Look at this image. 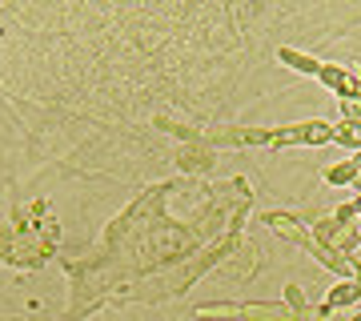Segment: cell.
I'll return each mask as SVG.
<instances>
[{
    "label": "cell",
    "instance_id": "obj_13",
    "mask_svg": "<svg viewBox=\"0 0 361 321\" xmlns=\"http://www.w3.org/2000/svg\"><path fill=\"white\" fill-rule=\"evenodd\" d=\"M349 321H361V313H353V317H349Z\"/></svg>",
    "mask_w": 361,
    "mask_h": 321
},
{
    "label": "cell",
    "instance_id": "obj_12",
    "mask_svg": "<svg viewBox=\"0 0 361 321\" xmlns=\"http://www.w3.org/2000/svg\"><path fill=\"white\" fill-rule=\"evenodd\" d=\"M353 189H357V193H361V173H357V181H353Z\"/></svg>",
    "mask_w": 361,
    "mask_h": 321
},
{
    "label": "cell",
    "instance_id": "obj_6",
    "mask_svg": "<svg viewBox=\"0 0 361 321\" xmlns=\"http://www.w3.org/2000/svg\"><path fill=\"white\" fill-rule=\"evenodd\" d=\"M334 141L361 153V121H341V125H334Z\"/></svg>",
    "mask_w": 361,
    "mask_h": 321
},
{
    "label": "cell",
    "instance_id": "obj_1",
    "mask_svg": "<svg viewBox=\"0 0 361 321\" xmlns=\"http://www.w3.org/2000/svg\"><path fill=\"white\" fill-rule=\"evenodd\" d=\"M313 241L325 245V249H334V253H353L361 241V233L357 225H345V221H337V217H325L313 225Z\"/></svg>",
    "mask_w": 361,
    "mask_h": 321
},
{
    "label": "cell",
    "instance_id": "obj_2",
    "mask_svg": "<svg viewBox=\"0 0 361 321\" xmlns=\"http://www.w3.org/2000/svg\"><path fill=\"white\" fill-rule=\"evenodd\" d=\"M334 141V125L329 121H305V125H289V128H273L269 145H325Z\"/></svg>",
    "mask_w": 361,
    "mask_h": 321
},
{
    "label": "cell",
    "instance_id": "obj_3",
    "mask_svg": "<svg viewBox=\"0 0 361 321\" xmlns=\"http://www.w3.org/2000/svg\"><path fill=\"white\" fill-rule=\"evenodd\" d=\"M357 301H361V281H357V277H349V281H337L334 289H329V297H325V309L334 313V309L357 305Z\"/></svg>",
    "mask_w": 361,
    "mask_h": 321
},
{
    "label": "cell",
    "instance_id": "obj_5",
    "mask_svg": "<svg viewBox=\"0 0 361 321\" xmlns=\"http://www.w3.org/2000/svg\"><path fill=\"white\" fill-rule=\"evenodd\" d=\"M289 68H297V73H305V77H317L322 73V61H313V56H305V52H297V49H281L277 52Z\"/></svg>",
    "mask_w": 361,
    "mask_h": 321
},
{
    "label": "cell",
    "instance_id": "obj_11",
    "mask_svg": "<svg viewBox=\"0 0 361 321\" xmlns=\"http://www.w3.org/2000/svg\"><path fill=\"white\" fill-rule=\"evenodd\" d=\"M353 213H361V197H357V201H353Z\"/></svg>",
    "mask_w": 361,
    "mask_h": 321
},
{
    "label": "cell",
    "instance_id": "obj_14",
    "mask_svg": "<svg viewBox=\"0 0 361 321\" xmlns=\"http://www.w3.org/2000/svg\"><path fill=\"white\" fill-rule=\"evenodd\" d=\"M353 161H357V169H361V153H357V157H353Z\"/></svg>",
    "mask_w": 361,
    "mask_h": 321
},
{
    "label": "cell",
    "instance_id": "obj_7",
    "mask_svg": "<svg viewBox=\"0 0 361 321\" xmlns=\"http://www.w3.org/2000/svg\"><path fill=\"white\" fill-rule=\"evenodd\" d=\"M357 161H341V165H334V169H325V181L329 185H353L357 181Z\"/></svg>",
    "mask_w": 361,
    "mask_h": 321
},
{
    "label": "cell",
    "instance_id": "obj_10",
    "mask_svg": "<svg viewBox=\"0 0 361 321\" xmlns=\"http://www.w3.org/2000/svg\"><path fill=\"white\" fill-rule=\"evenodd\" d=\"M341 113H345V121H361V104L357 101H341Z\"/></svg>",
    "mask_w": 361,
    "mask_h": 321
},
{
    "label": "cell",
    "instance_id": "obj_9",
    "mask_svg": "<svg viewBox=\"0 0 361 321\" xmlns=\"http://www.w3.org/2000/svg\"><path fill=\"white\" fill-rule=\"evenodd\" d=\"M325 317H329V309H325V305H317V309L305 305L301 313H293V321H325Z\"/></svg>",
    "mask_w": 361,
    "mask_h": 321
},
{
    "label": "cell",
    "instance_id": "obj_8",
    "mask_svg": "<svg viewBox=\"0 0 361 321\" xmlns=\"http://www.w3.org/2000/svg\"><path fill=\"white\" fill-rule=\"evenodd\" d=\"M285 309H289V313H301V309H305V293H301L297 285H285Z\"/></svg>",
    "mask_w": 361,
    "mask_h": 321
},
{
    "label": "cell",
    "instance_id": "obj_4",
    "mask_svg": "<svg viewBox=\"0 0 361 321\" xmlns=\"http://www.w3.org/2000/svg\"><path fill=\"white\" fill-rule=\"evenodd\" d=\"M180 165L189 169V173H205L213 165V153H209V145H189V149H180Z\"/></svg>",
    "mask_w": 361,
    "mask_h": 321
}]
</instances>
